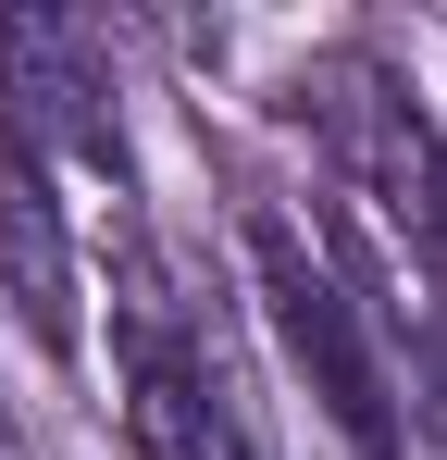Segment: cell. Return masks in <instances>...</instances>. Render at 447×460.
Wrapping results in <instances>:
<instances>
[{
  "mask_svg": "<svg viewBox=\"0 0 447 460\" xmlns=\"http://www.w3.org/2000/svg\"><path fill=\"white\" fill-rule=\"evenodd\" d=\"M298 100H311V125H323L336 174H348V199L385 225V249L447 299V137L410 112V87L372 75V63H311Z\"/></svg>",
  "mask_w": 447,
  "mask_h": 460,
  "instance_id": "obj_2",
  "label": "cell"
},
{
  "mask_svg": "<svg viewBox=\"0 0 447 460\" xmlns=\"http://www.w3.org/2000/svg\"><path fill=\"white\" fill-rule=\"evenodd\" d=\"M0 299L25 311V336L74 361L87 323H74V249H63V199H50V162L0 125Z\"/></svg>",
  "mask_w": 447,
  "mask_h": 460,
  "instance_id": "obj_4",
  "label": "cell"
},
{
  "mask_svg": "<svg viewBox=\"0 0 447 460\" xmlns=\"http://www.w3.org/2000/svg\"><path fill=\"white\" fill-rule=\"evenodd\" d=\"M112 385H125L137 460H261V436H249V411H236V385L212 361V336L162 299L149 274L112 299Z\"/></svg>",
  "mask_w": 447,
  "mask_h": 460,
  "instance_id": "obj_3",
  "label": "cell"
},
{
  "mask_svg": "<svg viewBox=\"0 0 447 460\" xmlns=\"http://www.w3.org/2000/svg\"><path fill=\"white\" fill-rule=\"evenodd\" d=\"M249 287H261V323H274L286 374L323 398V423H336L361 460H410L398 448V385H385V361H372L361 299H348V274H336L286 212H249Z\"/></svg>",
  "mask_w": 447,
  "mask_h": 460,
  "instance_id": "obj_1",
  "label": "cell"
}]
</instances>
